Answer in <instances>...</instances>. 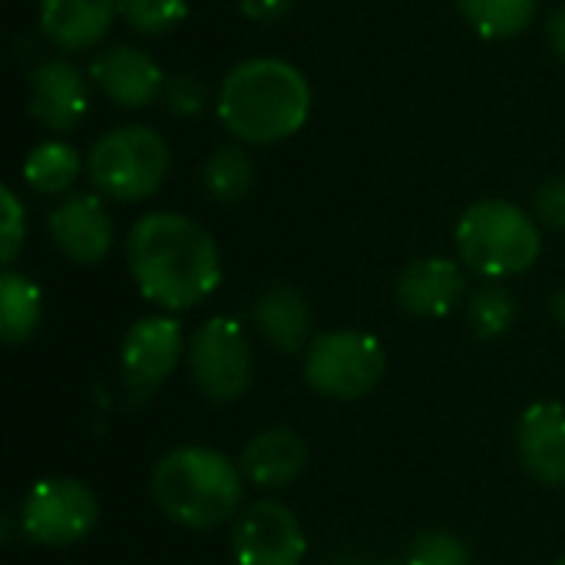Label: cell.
I'll use <instances>...</instances> for the list:
<instances>
[{
  "label": "cell",
  "instance_id": "obj_1",
  "mask_svg": "<svg viewBox=\"0 0 565 565\" xmlns=\"http://www.w3.org/2000/svg\"><path fill=\"white\" fill-rule=\"evenodd\" d=\"M126 262L139 291L166 311L202 305L222 281L212 232L182 212L142 215L126 235Z\"/></svg>",
  "mask_w": 565,
  "mask_h": 565
},
{
  "label": "cell",
  "instance_id": "obj_2",
  "mask_svg": "<svg viewBox=\"0 0 565 565\" xmlns=\"http://www.w3.org/2000/svg\"><path fill=\"white\" fill-rule=\"evenodd\" d=\"M311 116V86L298 66L275 56L238 63L218 89V119L225 129L255 146L295 136Z\"/></svg>",
  "mask_w": 565,
  "mask_h": 565
},
{
  "label": "cell",
  "instance_id": "obj_3",
  "mask_svg": "<svg viewBox=\"0 0 565 565\" xmlns=\"http://www.w3.org/2000/svg\"><path fill=\"white\" fill-rule=\"evenodd\" d=\"M149 493L172 523L185 530H212L238 513L245 473L212 447H179L156 463Z\"/></svg>",
  "mask_w": 565,
  "mask_h": 565
},
{
  "label": "cell",
  "instance_id": "obj_4",
  "mask_svg": "<svg viewBox=\"0 0 565 565\" xmlns=\"http://www.w3.org/2000/svg\"><path fill=\"white\" fill-rule=\"evenodd\" d=\"M457 252L483 278H513L536 265L543 235L536 218L507 199L473 202L457 222Z\"/></svg>",
  "mask_w": 565,
  "mask_h": 565
},
{
  "label": "cell",
  "instance_id": "obj_5",
  "mask_svg": "<svg viewBox=\"0 0 565 565\" xmlns=\"http://www.w3.org/2000/svg\"><path fill=\"white\" fill-rule=\"evenodd\" d=\"M86 172L103 195L116 202H142L169 172V146L149 126H119L93 142Z\"/></svg>",
  "mask_w": 565,
  "mask_h": 565
},
{
  "label": "cell",
  "instance_id": "obj_6",
  "mask_svg": "<svg viewBox=\"0 0 565 565\" xmlns=\"http://www.w3.org/2000/svg\"><path fill=\"white\" fill-rule=\"evenodd\" d=\"M387 371V351L364 331H324L305 351V381L315 394L331 401L367 397Z\"/></svg>",
  "mask_w": 565,
  "mask_h": 565
},
{
  "label": "cell",
  "instance_id": "obj_7",
  "mask_svg": "<svg viewBox=\"0 0 565 565\" xmlns=\"http://www.w3.org/2000/svg\"><path fill=\"white\" fill-rule=\"evenodd\" d=\"M189 374L212 404H232L252 387L255 361L245 328L235 318H209L189 338Z\"/></svg>",
  "mask_w": 565,
  "mask_h": 565
},
{
  "label": "cell",
  "instance_id": "obj_8",
  "mask_svg": "<svg viewBox=\"0 0 565 565\" xmlns=\"http://www.w3.org/2000/svg\"><path fill=\"white\" fill-rule=\"evenodd\" d=\"M99 523L96 493L70 477H50L30 487L20 507V530L30 543L63 550L83 543Z\"/></svg>",
  "mask_w": 565,
  "mask_h": 565
},
{
  "label": "cell",
  "instance_id": "obj_9",
  "mask_svg": "<svg viewBox=\"0 0 565 565\" xmlns=\"http://www.w3.org/2000/svg\"><path fill=\"white\" fill-rule=\"evenodd\" d=\"M308 553L298 516L278 500L252 503L232 533L235 565H301Z\"/></svg>",
  "mask_w": 565,
  "mask_h": 565
},
{
  "label": "cell",
  "instance_id": "obj_10",
  "mask_svg": "<svg viewBox=\"0 0 565 565\" xmlns=\"http://www.w3.org/2000/svg\"><path fill=\"white\" fill-rule=\"evenodd\" d=\"M185 334L182 324L169 315L139 318L122 338V377L132 391H156L182 361Z\"/></svg>",
  "mask_w": 565,
  "mask_h": 565
},
{
  "label": "cell",
  "instance_id": "obj_11",
  "mask_svg": "<svg viewBox=\"0 0 565 565\" xmlns=\"http://www.w3.org/2000/svg\"><path fill=\"white\" fill-rule=\"evenodd\" d=\"M46 228L53 245L76 265H96L113 248V218L106 205L89 192L66 195L46 215Z\"/></svg>",
  "mask_w": 565,
  "mask_h": 565
},
{
  "label": "cell",
  "instance_id": "obj_12",
  "mask_svg": "<svg viewBox=\"0 0 565 565\" xmlns=\"http://www.w3.org/2000/svg\"><path fill=\"white\" fill-rule=\"evenodd\" d=\"M89 76L99 86V93H106L122 109H142L156 103V96L166 89V76L159 63L149 53L132 50L126 43L99 50L93 56Z\"/></svg>",
  "mask_w": 565,
  "mask_h": 565
},
{
  "label": "cell",
  "instance_id": "obj_13",
  "mask_svg": "<svg viewBox=\"0 0 565 565\" xmlns=\"http://www.w3.org/2000/svg\"><path fill=\"white\" fill-rule=\"evenodd\" d=\"M516 454L523 470L543 487L565 483V407L556 401L533 404L516 424Z\"/></svg>",
  "mask_w": 565,
  "mask_h": 565
},
{
  "label": "cell",
  "instance_id": "obj_14",
  "mask_svg": "<svg viewBox=\"0 0 565 565\" xmlns=\"http://www.w3.org/2000/svg\"><path fill=\"white\" fill-rule=\"evenodd\" d=\"M467 295V278L457 262L430 255L417 258L397 278V305L414 318H444Z\"/></svg>",
  "mask_w": 565,
  "mask_h": 565
},
{
  "label": "cell",
  "instance_id": "obj_15",
  "mask_svg": "<svg viewBox=\"0 0 565 565\" xmlns=\"http://www.w3.org/2000/svg\"><path fill=\"white\" fill-rule=\"evenodd\" d=\"M30 113L53 132H70L79 126L89 106L86 79L70 60H46L30 76Z\"/></svg>",
  "mask_w": 565,
  "mask_h": 565
},
{
  "label": "cell",
  "instance_id": "obj_16",
  "mask_svg": "<svg viewBox=\"0 0 565 565\" xmlns=\"http://www.w3.org/2000/svg\"><path fill=\"white\" fill-rule=\"evenodd\" d=\"M238 467L248 483H255L262 490H281V487H291L305 473L308 444L291 427H271L248 440Z\"/></svg>",
  "mask_w": 565,
  "mask_h": 565
},
{
  "label": "cell",
  "instance_id": "obj_17",
  "mask_svg": "<svg viewBox=\"0 0 565 565\" xmlns=\"http://www.w3.org/2000/svg\"><path fill=\"white\" fill-rule=\"evenodd\" d=\"M252 321H255L258 334L271 348H278L285 354H301L315 341V334H311V328H315L311 305L291 285H271V288H265L258 295L255 308H252Z\"/></svg>",
  "mask_w": 565,
  "mask_h": 565
},
{
  "label": "cell",
  "instance_id": "obj_18",
  "mask_svg": "<svg viewBox=\"0 0 565 565\" xmlns=\"http://www.w3.org/2000/svg\"><path fill=\"white\" fill-rule=\"evenodd\" d=\"M116 13L119 0H40V26L66 53L93 50Z\"/></svg>",
  "mask_w": 565,
  "mask_h": 565
},
{
  "label": "cell",
  "instance_id": "obj_19",
  "mask_svg": "<svg viewBox=\"0 0 565 565\" xmlns=\"http://www.w3.org/2000/svg\"><path fill=\"white\" fill-rule=\"evenodd\" d=\"M40 321H43L40 288L20 271H3V278H0V338L7 344H20V341L33 338Z\"/></svg>",
  "mask_w": 565,
  "mask_h": 565
},
{
  "label": "cell",
  "instance_id": "obj_20",
  "mask_svg": "<svg viewBox=\"0 0 565 565\" xmlns=\"http://www.w3.org/2000/svg\"><path fill=\"white\" fill-rule=\"evenodd\" d=\"M255 185V166L245 149L238 146H222L215 149L205 166H202V189L215 202H238L252 192Z\"/></svg>",
  "mask_w": 565,
  "mask_h": 565
},
{
  "label": "cell",
  "instance_id": "obj_21",
  "mask_svg": "<svg viewBox=\"0 0 565 565\" xmlns=\"http://www.w3.org/2000/svg\"><path fill=\"white\" fill-rule=\"evenodd\" d=\"M457 7L487 40H510L536 17V0H457Z\"/></svg>",
  "mask_w": 565,
  "mask_h": 565
},
{
  "label": "cell",
  "instance_id": "obj_22",
  "mask_svg": "<svg viewBox=\"0 0 565 565\" xmlns=\"http://www.w3.org/2000/svg\"><path fill=\"white\" fill-rule=\"evenodd\" d=\"M79 175V152L70 142H40L26 162H23V179L30 189L43 192V195H60L66 192Z\"/></svg>",
  "mask_w": 565,
  "mask_h": 565
},
{
  "label": "cell",
  "instance_id": "obj_23",
  "mask_svg": "<svg viewBox=\"0 0 565 565\" xmlns=\"http://www.w3.org/2000/svg\"><path fill=\"white\" fill-rule=\"evenodd\" d=\"M516 295L503 285H487L473 291L467 305V318L477 338H500L516 324Z\"/></svg>",
  "mask_w": 565,
  "mask_h": 565
},
{
  "label": "cell",
  "instance_id": "obj_24",
  "mask_svg": "<svg viewBox=\"0 0 565 565\" xmlns=\"http://www.w3.org/2000/svg\"><path fill=\"white\" fill-rule=\"evenodd\" d=\"M119 13L132 30L146 36H159L185 20L189 0H119Z\"/></svg>",
  "mask_w": 565,
  "mask_h": 565
},
{
  "label": "cell",
  "instance_id": "obj_25",
  "mask_svg": "<svg viewBox=\"0 0 565 565\" xmlns=\"http://www.w3.org/2000/svg\"><path fill=\"white\" fill-rule=\"evenodd\" d=\"M407 565H470V550L460 536L434 530L420 533L407 553Z\"/></svg>",
  "mask_w": 565,
  "mask_h": 565
},
{
  "label": "cell",
  "instance_id": "obj_26",
  "mask_svg": "<svg viewBox=\"0 0 565 565\" xmlns=\"http://www.w3.org/2000/svg\"><path fill=\"white\" fill-rule=\"evenodd\" d=\"M0 202H3V238H0V258L3 265H13V258L23 248L26 238V212L20 205V199L13 195V189H0Z\"/></svg>",
  "mask_w": 565,
  "mask_h": 565
},
{
  "label": "cell",
  "instance_id": "obj_27",
  "mask_svg": "<svg viewBox=\"0 0 565 565\" xmlns=\"http://www.w3.org/2000/svg\"><path fill=\"white\" fill-rule=\"evenodd\" d=\"M166 106L175 113V116H195L205 109V89L195 76H175L166 83Z\"/></svg>",
  "mask_w": 565,
  "mask_h": 565
},
{
  "label": "cell",
  "instance_id": "obj_28",
  "mask_svg": "<svg viewBox=\"0 0 565 565\" xmlns=\"http://www.w3.org/2000/svg\"><path fill=\"white\" fill-rule=\"evenodd\" d=\"M533 212L550 228H565V179H550L536 189Z\"/></svg>",
  "mask_w": 565,
  "mask_h": 565
},
{
  "label": "cell",
  "instance_id": "obj_29",
  "mask_svg": "<svg viewBox=\"0 0 565 565\" xmlns=\"http://www.w3.org/2000/svg\"><path fill=\"white\" fill-rule=\"evenodd\" d=\"M295 0H238L242 13L255 23H275L291 10Z\"/></svg>",
  "mask_w": 565,
  "mask_h": 565
},
{
  "label": "cell",
  "instance_id": "obj_30",
  "mask_svg": "<svg viewBox=\"0 0 565 565\" xmlns=\"http://www.w3.org/2000/svg\"><path fill=\"white\" fill-rule=\"evenodd\" d=\"M546 40L556 50V56L565 60V7L550 13V20H546Z\"/></svg>",
  "mask_w": 565,
  "mask_h": 565
},
{
  "label": "cell",
  "instance_id": "obj_31",
  "mask_svg": "<svg viewBox=\"0 0 565 565\" xmlns=\"http://www.w3.org/2000/svg\"><path fill=\"white\" fill-rule=\"evenodd\" d=\"M553 318H556L559 324H565V288L553 298Z\"/></svg>",
  "mask_w": 565,
  "mask_h": 565
},
{
  "label": "cell",
  "instance_id": "obj_32",
  "mask_svg": "<svg viewBox=\"0 0 565 565\" xmlns=\"http://www.w3.org/2000/svg\"><path fill=\"white\" fill-rule=\"evenodd\" d=\"M384 565H407V563H384Z\"/></svg>",
  "mask_w": 565,
  "mask_h": 565
},
{
  "label": "cell",
  "instance_id": "obj_33",
  "mask_svg": "<svg viewBox=\"0 0 565 565\" xmlns=\"http://www.w3.org/2000/svg\"><path fill=\"white\" fill-rule=\"evenodd\" d=\"M556 565H565V556H563V559H559V563H556Z\"/></svg>",
  "mask_w": 565,
  "mask_h": 565
}]
</instances>
